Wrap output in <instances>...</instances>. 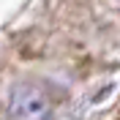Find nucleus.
<instances>
[{"label":"nucleus","instance_id":"nucleus-1","mask_svg":"<svg viewBox=\"0 0 120 120\" xmlns=\"http://www.w3.org/2000/svg\"><path fill=\"white\" fill-rule=\"evenodd\" d=\"M49 98L36 85H16L8 96V117L11 120H46L49 117Z\"/></svg>","mask_w":120,"mask_h":120}]
</instances>
